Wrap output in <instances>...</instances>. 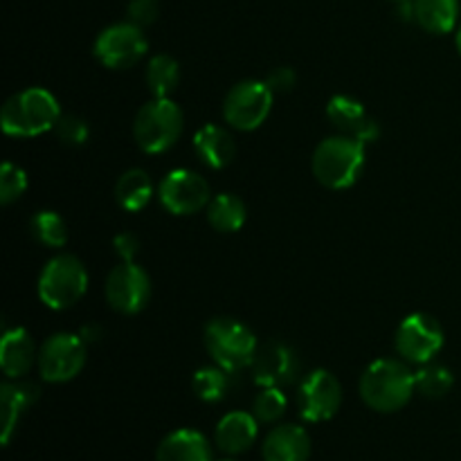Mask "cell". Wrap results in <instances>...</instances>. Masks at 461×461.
<instances>
[{
    "instance_id": "cell-1",
    "label": "cell",
    "mask_w": 461,
    "mask_h": 461,
    "mask_svg": "<svg viewBox=\"0 0 461 461\" xmlns=\"http://www.w3.org/2000/svg\"><path fill=\"white\" fill-rule=\"evenodd\" d=\"M363 403L381 414H392L403 410L417 392L412 369L401 360L381 358L374 360L363 372L358 383Z\"/></svg>"
},
{
    "instance_id": "cell-2",
    "label": "cell",
    "mask_w": 461,
    "mask_h": 461,
    "mask_svg": "<svg viewBox=\"0 0 461 461\" xmlns=\"http://www.w3.org/2000/svg\"><path fill=\"white\" fill-rule=\"evenodd\" d=\"M61 120L57 97L45 88H25L3 104L0 124L12 138H34L54 131Z\"/></svg>"
},
{
    "instance_id": "cell-3",
    "label": "cell",
    "mask_w": 461,
    "mask_h": 461,
    "mask_svg": "<svg viewBox=\"0 0 461 461\" xmlns=\"http://www.w3.org/2000/svg\"><path fill=\"white\" fill-rule=\"evenodd\" d=\"M365 144L349 135H331L315 147L311 169L315 180L327 189H349L365 169Z\"/></svg>"
},
{
    "instance_id": "cell-4",
    "label": "cell",
    "mask_w": 461,
    "mask_h": 461,
    "mask_svg": "<svg viewBox=\"0 0 461 461\" xmlns=\"http://www.w3.org/2000/svg\"><path fill=\"white\" fill-rule=\"evenodd\" d=\"M203 340H205V349L212 360L230 374L250 367L259 351L255 333L234 318L210 320L205 333H203Z\"/></svg>"
},
{
    "instance_id": "cell-5",
    "label": "cell",
    "mask_w": 461,
    "mask_h": 461,
    "mask_svg": "<svg viewBox=\"0 0 461 461\" xmlns=\"http://www.w3.org/2000/svg\"><path fill=\"white\" fill-rule=\"evenodd\" d=\"M36 291L48 309H72L88 291V270L77 257L57 255L41 270Z\"/></svg>"
},
{
    "instance_id": "cell-6",
    "label": "cell",
    "mask_w": 461,
    "mask_h": 461,
    "mask_svg": "<svg viewBox=\"0 0 461 461\" xmlns=\"http://www.w3.org/2000/svg\"><path fill=\"white\" fill-rule=\"evenodd\" d=\"M183 133V111L171 97H153L133 120L135 144L144 153H165Z\"/></svg>"
},
{
    "instance_id": "cell-7",
    "label": "cell",
    "mask_w": 461,
    "mask_h": 461,
    "mask_svg": "<svg viewBox=\"0 0 461 461\" xmlns=\"http://www.w3.org/2000/svg\"><path fill=\"white\" fill-rule=\"evenodd\" d=\"M273 97L275 93L266 81H239L223 99V120L243 133L259 129L273 111Z\"/></svg>"
},
{
    "instance_id": "cell-8",
    "label": "cell",
    "mask_w": 461,
    "mask_h": 461,
    "mask_svg": "<svg viewBox=\"0 0 461 461\" xmlns=\"http://www.w3.org/2000/svg\"><path fill=\"white\" fill-rule=\"evenodd\" d=\"M88 358V347L81 336L75 333H54L41 345L39 367L45 383H68L77 378Z\"/></svg>"
},
{
    "instance_id": "cell-9",
    "label": "cell",
    "mask_w": 461,
    "mask_h": 461,
    "mask_svg": "<svg viewBox=\"0 0 461 461\" xmlns=\"http://www.w3.org/2000/svg\"><path fill=\"white\" fill-rule=\"evenodd\" d=\"M147 48L149 43L142 27L126 21L108 25L106 30L99 32L93 52L102 66L111 68V70H126L147 54Z\"/></svg>"
},
{
    "instance_id": "cell-10",
    "label": "cell",
    "mask_w": 461,
    "mask_h": 461,
    "mask_svg": "<svg viewBox=\"0 0 461 461\" xmlns=\"http://www.w3.org/2000/svg\"><path fill=\"white\" fill-rule=\"evenodd\" d=\"M396 354L412 365L432 363L444 347V329L432 315L412 313L399 324L394 336Z\"/></svg>"
},
{
    "instance_id": "cell-11",
    "label": "cell",
    "mask_w": 461,
    "mask_h": 461,
    "mask_svg": "<svg viewBox=\"0 0 461 461\" xmlns=\"http://www.w3.org/2000/svg\"><path fill=\"white\" fill-rule=\"evenodd\" d=\"M160 205L174 216H192L207 210L212 192L207 180L194 169H174L160 180L158 187Z\"/></svg>"
},
{
    "instance_id": "cell-12",
    "label": "cell",
    "mask_w": 461,
    "mask_h": 461,
    "mask_svg": "<svg viewBox=\"0 0 461 461\" xmlns=\"http://www.w3.org/2000/svg\"><path fill=\"white\" fill-rule=\"evenodd\" d=\"M104 293L113 311L122 315H138L151 300V279L135 261H122L108 273Z\"/></svg>"
},
{
    "instance_id": "cell-13",
    "label": "cell",
    "mask_w": 461,
    "mask_h": 461,
    "mask_svg": "<svg viewBox=\"0 0 461 461\" xmlns=\"http://www.w3.org/2000/svg\"><path fill=\"white\" fill-rule=\"evenodd\" d=\"M342 405V385L327 369H313L297 392L300 417L309 423L331 421Z\"/></svg>"
},
{
    "instance_id": "cell-14",
    "label": "cell",
    "mask_w": 461,
    "mask_h": 461,
    "mask_svg": "<svg viewBox=\"0 0 461 461\" xmlns=\"http://www.w3.org/2000/svg\"><path fill=\"white\" fill-rule=\"evenodd\" d=\"M327 117L338 133L349 135V138L363 142L365 147L376 142L378 135H381L378 122L369 115L363 102H358L351 95H336V97H331V102L327 104Z\"/></svg>"
},
{
    "instance_id": "cell-15",
    "label": "cell",
    "mask_w": 461,
    "mask_h": 461,
    "mask_svg": "<svg viewBox=\"0 0 461 461\" xmlns=\"http://www.w3.org/2000/svg\"><path fill=\"white\" fill-rule=\"evenodd\" d=\"M250 367L257 385L284 387L295 378L300 363L291 347L284 342H270V345L259 347Z\"/></svg>"
},
{
    "instance_id": "cell-16",
    "label": "cell",
    "mask_w": 461,
    "mask_h": 461,
    "mask_svg": "<svg viewBox=\"0 0 461 461\" xmlns=\"http://www.w3.org/2000/svg\"><path fill=\"white\" fill-rule=\"evenodd\" d=\"M39 387L30 381H7L0 385V421H3V430H0V441L3 446H9L14 432H16L18 421L23 414L39 401Z\"/></svg>"
},
{
    "instance_id": "cell-17",
    "label": "cell",
    "mask_w": 461,
    "mask_h": 461,
    "mask_svg": "<svg viewBox=\"0 0 461 461\" xmlns=\"http://www.w3.org/2000/svg\"><path fill=\"white\" fill-rule=\"evenodd\" d=\"M259 435V421L252 412L234 410L228 412L214 430V444L223 455H243L252 448Z\"/></svg>"
},
{
    "instance_id": "cell-18",
    "label": "cell",
    "mask_w": 461,
    "mask_h": 461,
    "mask_svg": "<svg viewBox=\"0 0 461 461\" xmlns=\"http://www.w3.org/2000/svg\"><path fill=\"white\" fill-rule=\"evenodd\" d=\"M36 363H39V351H36L34 338L30 336V331L23 327L5 331L3 340H0V369L5 376L18 381L30 374Z\"/></svg>"
},
{
    "instance_id": "cell-19",
    "label": "cell",
    "mask_w": 461,
    "mask_h": 461,
    "mask_svg": "<svg viewBox=\"0 0 461 461\" xmlns=\"http://www.w3.org/2000/svg\"><path fill=\"white\" fill-rule=\"evenodd\" d=\"M261 455H264V461H309V432L295 423L275 426L261 444Z\"/></svg>"
},
{
    "instance_id": "cell-20",
    "label": "cell",
    "mask_w": 461,
    "mask_h": 461,
    "mask_svg": "<svg viewBox=\"0 0 461 461\" xmlns=\"http://www.w3.org/2000/svg\"><path fill=\"white\" fill-rule=\"evenodd\" d=\"M156 461H214L212 444L203 432L180 428L169 432L156 450Z\"/></svg>"
},
{
    "instance_id": "cell-21",
    "label": "cell",
    "mask_w": 461,
    "mask_h": 461,
    "mask_svg": "<svg viewBox=\"0 0 461 461\" xmlns=\"http://www.w3.org/2000/svg\"><path fill=\"white\" fill-rule=\"evenodd\" d=\"M194 151L210 169H225L237 156V144L223 126L205 124L194 135Z\"/></svg>"
},
{
    "instance_id": "cell-22",
    "label": "cell",
    "mask_w": 461,
    "mask_h": 461,
    "mask_svg": "<svg viewBox=\"0 0 461 461\" xmlns=\"http://www.w3.org/2000/svg\"><path fill=\"white\" fill-rule=\"evenodd\" d=\"M412 18L430 34H448L459 18V0H412Z\"/></svg>"
},
{
    "instance_id": "cell-23",
    "label": "cell",
    "mask_w": 461,
    "mask_h": 461,
    "mask_svg": "<svg viewBox=\"0 0 461 461\" xmlns=\"http://www.w3.org/2000/svg\"><path fill=\"white\" fill-rule=\"evenodd\" d=\"M153 194V180L144 169L124 171L115 185V201L126 212H142L151 203Z\"/></svg>"
},
{
    "instance_id": "cell-24",
    "label": "cell",
    "mask_w": 461,
    "mask_h": 461,
    "mask_svg": "<svg viewBox=\"0 0 461 461\" xmlns=\"http://www.w3.org/2000/svg\"><path fill=\"white\" fill-rule=\"evenodd\" d=\"M205 212L212 228L223 234L239 232L248 219L246 203L239 196H234V194H219V196H214Z\"/></svg>"
},
{
    "instance_id": "cell-25",
    "label": "cell",
    "mask_w": 461,
    "mask_h": 461,
    "mask_svg": "<svg viewBox=\"0 0 461 461\" xmlns=\"http://www.w3.org/2000/svg\"><path fill=\"white\" fill-rule=\"evenodd\" d=\"M149 86V93L153 97H171L180 84V63L169 54H156L147 63V75H144Z\"/></svg>"
},
{
    "instance_id": "cell-26",
    "label": "cell",
    "mask_w": 461,
    "mask_h": 461,
    "mask_svg": "<svg viewBox=\"0 0 461 461\" xmlns=\"http://www.w3.org/2000/svg\"><path fill=\"white\" fill-rule=\"evenodd\" d=\"M30 232L41 246L45 248H63L70 239V232H68V223L63 221L61 214L52 210H41L39 214H34L30 219Z\"/></svg>"
},
{
    "instance_id": "cell-27",
    "label": "cell",
    "mask_w": 461,
    "mask_h": 461,
    "mask_svg": "<svg viewBox=\"0 0 461 461\" xmlns=\"http://www.w3.org/2000/svg\"><path fill=\"white\" fill-rule=\"evenodd\" d=\"M414 383H417L419 394L426 396V399H444L453 390L455 376L444 365L426 363L414 374Z\"/></svg>"
},
{
    "instance_id": "cell-28",
    "label": "cell",
    "mask_w": 461,
    "mask_h": 461,
    "mask_svg": "<svg viewBox=\"0 0 461 461\" xmlns=\"http://www.w3.org/2000/svg\"><path fill=\"white\" fill-rule=\"evenodd\" d=\"M228 374L230 372L221 369L219 365L198 369L192 378L194 394H196L201 401H205V403H219V401H223L230 387Z\"/></svg>"
},
{
    "instance_id": "cell-29",
    "label": "cell",
    "mask_w": 461,
    "mask_h": 461,
    "mask_svg": "<svg viewBox=\"0 0 461 461\" xmlns=\"http://www.w3.org/2000/svg\"><path fill=\"white\" fill-rule=\"evenodd\" d=\"M252 414L259 423H277L286 414V396L282 387H261L252 401Z\"/></svg>"
},
{
    "instance_id": "cell-30",
    "label": "cell",
    "mask_w": 461,
    "mask_h": 461,
    "mask_svg": "<svg viewBox=\"0 0 461 461\" xmlns=\"http://www.w3.org/2000/svg\"><path fill=\"white\" fill-rule=\"evenodd\" d=\"M27 192V174L23 167L5 162L0 169V203L12 205Z\"/></svg>"
},
{
    "instance_id": "cell-31",
    "label": "cell",
    "mask_w": 461,
    "mask_h": 461,
    "mask_svg": "<svg viewBox=\"0 0 461 461\" xmlns=\"http://www.w3.org/2000/svg\"><path fill=\"white\" fill-rule=\"evenodd\" d=\"M54 133H57V138L61 140L63 144H68V147H81V144H86V140H88L90 129L81 117L61 115V120L54 126Z\"/></svg>"
},
{
    "instance_id": "cell-32",
    "label": "cell",
    "mask_w": 461,
    "mask_h": 461,
    "mask_svg": "<svg viewBox=\"0 0 461 461\" xmlns=\"http://www.w3.org/2000/svg\"><path fill=\"white\" fill-rule=\"evenodd\" d=\"M158 14H160V3L158 0H131L129 3V21L140 27L156 23Z\"/></svg>"
},
{
    "instance_id": "cell-33",
    "label": "cell",
    "mask_w": 461,
    "mask_h": 461,
    "mask_svg": "<svg viewBox=\"0 0 461 461\" xmlns=\"http://www.w3.org/2000/svg\"><path fill=\"white\" fill-rule=\"evenodd\" d=\"M266 84H268V88L273 90L275 95L277 93H291L293 88H295L297 84V75L293 68L288 66H279L275 68V70L268 72V77H266Z\"/></svg>"
},
{
    "instance_id": "cell-34",
    "label": "cell",
    "mask_w": 461,
    "mask_h": 461,
    "mask_svg": "<svg viewBox=\"0 0 461 461\" xmlns=\"http://www.w3.org/2000/svg\"><path fill=\"white\" fill-rule=\"evenodd\" d=\"M113 248H115L117 257H120L122 261H133L135 255L140 252V241L135 234L122 232V234H117L115 241H113Z\"/></svg>"
},
{
    "instance_id": "cell-35",
    "label": "cell",
    "mask_w": 461,
    "mask_h": 461,
    "mask_svg": "<svg viewBox=\"0 0 461 461\" xmlns=\"http://www.w3.org/2000/svg\"><path fill=\"white\" fill-rule=\"evenodd\" d=\"M455 41H457V50H459V54H461V25H459V30H457V39H455Z\"/></svg>"
},
{
    "instance_id": "cell-36",
    "label": "cell",
    "mask_w": 461,
    "mask_h": 461,
    "mask_svg": "<svg viewBox=\"0 0 461 461\" xmlns=\"http://www.w3.org/2000/svg\"><path fill=\"white\" fill-rule=\"evenodd\" d=\"M221 461H234V459H221Z\"/></svg>"
},
{
    "instance_id": "cell-37",
    "label": "cell",
    "mask_w": 461,
    "mask_h": 461,
    "mask_svg": "<svg viewBox=\"0 0 461 461\" xmlns=\"http://www.w3.org/2000/svg\"><path fill=\"white\" fill-rule=\"evenodd\" d=\"M399 3H403V0H399Z\"/></svg>"
}]
</instances>
